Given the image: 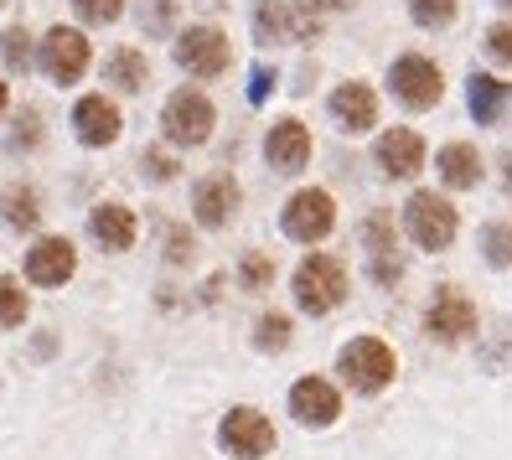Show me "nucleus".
I'll use <instances>...</instances> for the list:
<instances>
[{
	"label": "nucleus",
	"instance_id": "nucleus-30",
	"mask_svg": "<svg viewBox=\"0 0 512 460\" xmlns=\"http://www.w3.org/2000/svg\"><path fill=\"white\" fill-rule=\"evenodd\" d=\"M487 259L492 264H512V228L507 223H492L487 228Z\"/></svg>",
	"mask_w": 512,
	"mask_h": 460
},
{
	"label": "nucleus",
	"instance_id": "nucleus-40",
	"mask_svg": "<svg viewBox=\"0 0 512 460\" xmlns=\"http://www.w3.org/2000/svg\"><path fill=\"white\" fill-rule=\"evenodd\" d=\"M502 6H512V0H502Z\"/></svg>",
	"mask_w": 512,
	"mask_h": 460
},
{
	"label": "nucleus",
	"instance_id": "nucleus-13",
	"mask_svg": "<svg viewBox=\"0 0 512 460\" xmlns=\"http://www.w3.org/2000/svg\"><path fill=\"white\" fill-rule=\"evenodd\" d=\"M290 409H295L300 424H331L342 414V398H337V388H331L326 378H300L290 388Z\"/></svg>",
	"mask_w": 512,
	"mask_h": 460
},
{
	"label": "nucleus",
	"instance_id": "nucleus-18",
	"mask_svg": "<svg viewBox=\"0 0 512 460\" xmlns=\"http://www.w3.org/2000/svg\"><path fill=\"white\" fill-rule=\"evenodd\" d=\"M233 207H238V181L233 176H207L197 187V223L223 228L233 218Z\"/></svg>",
	"mask_w": 512,
	"mask_h": 460
},
{
	"label": "nucleus",
	"instance_id": "nucleus-27",
	"mask_svg": "<svg viewBox=\"0 0 512 460\" xmlns=\"http://www.w3.org/2000/svg\"><path fill=\"white\" fill-rule=\"evenodd\" d=\"M26 321V295L16 280H0V326H21Z\"/></svg>",
	"mask_w": 512,
	"mask_h": 460
},
{
	"label": "nucleus",
	"instance_id": "nucleus-25",
	"mask_svg": "<svg viewBox=\"0 0 512 460\" xmlns=\"http://www.w3.org/2000/svg\"><path fill=\"white\" fill-rule=\"evenodd\" d=\"M37 212H42V202H37L32 187H11V192H6V223H11V228H32Z\"/></svg>",
	"mask_w": 512,
	"mask_h": 460
},
{
	"label": "nucleus",
	"instance_id": "nucleus-36",
	"mask_svg": "<svg viewBox=\"0 0 512 460\" xmlns=\"http://www.w3.org/2000/svg\"><path fill=\"white\" fill-rule=\"evenodd\" d=\"M166 238H171V259L187 264V259H192V233H187V228H166Z\"/></svg>",
	"mask_w": 512,
	"mask_h": 460
},
{
	"label": "nucleus",
	"instance_id": "nucleus-20",
	"mask_svg": "<svg viewBox=\"0 0 512 460\" xmlns=\"http://www.w3.org/2000/svg\"><path fill=\"white\" fill-rule=\"evenodd\" d=\"M440 176L450 181V187H476L481 181V156L471 145H445L440 150Z\"/></svg>",
	"mask_w": 512,
	"mask_h": 460
},
{
	"label": "nucleus",
	"instance_id": "nucleus-31",
	"mask_svg": "<svg viewBox=\"0 0 512 460\" xmlns=\"http://www.w3.org/2000/svg\"><path fill=\"white\" fill-rule=\"evenodd\" d=\"M83 21H114L119 11H125V0H73Z\"/></svg>",
	"mask_w": 512,
	"mask_h": 460
},
{
	"label": "nucleus",
	"instance_id": "nucleus-21",
	"mask_svg": "<svg viewBox=\"0 0 512 460\" xmlns=\"http://www.w3.org/2000/svg\"><path fill=\"white\" fill-rule=\"evenodd\" d=\"M290 6V42H316L326 26V6L321 0H285Z\"/></svg>",
	"mask_w": 512,
	"mask_h": 460
},
{
	"label": "nucleus",
	"instance_id": "nucleus-38",
	"mask_svg": "<svg viewBox=\"0 0 512 460\" xmlns=\"http://www.w3.org/2000/svg\"><path fill=\"white\" fill-rule=\"evenodd\" d=\"M502 171H507V187H512V150H507V166Z\"/></svg>",
	"mask_w": 512,
	"mask_h": 460
},
{
	"label": "nucleus",
	"instance_id": "nucleus-33",
	"mask_svg": "<svg viewBox=\"0 0 512 460\" xmlns=\"http://www.w3.org/2000/svg\"><path fill=\"white\" fill-rule=\"evenodd\" d=\"M176 171H182V166H176L166 150H145V176H150V181H171Z\"/></svg>",
	"mask_w": 512,
	"mask_h": 460
},
{
	"label": "nucleus",
	"instance_id": "nucleus-34",
	"mask_svg": "<svg viewBox=\"0 0 512 460\" xmlns=\"http://www.w3.org/2000/svg\"><path fill=\"white\" fill-rule=\"evenodd\" d=\"M269 274H275V264H269L264 254L244 259V280H249V290H264V285H269Z\"/></svg>",
	"mask_w": 512,
	"mask_h": 460
},
{
	"label": "nucleus",
	"instance_id": "nucleus-24",
	"mask_svg": "<svg viewBox=\"0 0 512 460\" xmlns=\"http://www.w3.org/2000/svg\"><path fill=\"white\" fill-rule=\"evenodd\" d=\"M104 73H109L114 88H130V94H135V88H145V57L119 47V52L109 57V68H104Z\"/></svg>",
	"mask_w": 512,
	"mask_h": 460
},
{
	"label": "nucleus",
	"instance_id": "nucleus-39",
	"mask_svg": "<svg viewBox=\"0 0 512 460\" xmlns=\"http://www.w3.org/2000/svg\"><path fill=\"white\" fill-rule=\"evenodd\" d=\"M331 6H357V0H331Z\"/></svg>",
	"mask_w": 512,
	"mask_h": 460
},
{
	"label": "nucleus",
	"instance_id": "nucleus-7",
	"mask_svg": "<svg viewBox=\"0 0 512 460\" xmlns=\"http://www.w3.org/2000/svg\"><path fill=\"white\" fill-rule=\"evenodd\" d=\"M388 83H394V94L409 109H430L445 94V78H440V68L430 63V57H399L394 73H388Z\"/></svg>",
	"mask_w": 512,
	"mask_h": 460
},
{
	"label": "nucleus",
	"instance_id": "nucleus-3",
	"mask_svg": "<svg viewBox=\"0 0 512 460\" xmlns=\"http://www.w3.org/2000/svg\"><path fill=\"white\" fill-rule=\"evenodd\" d=\"M213 104H207L202 94H192V88H182V94H171L166 109H161V125L176 145H202L207 135H213Z\"/></svg>",
	"mask_w": 512,
	"mask_h": 460
},
{
	"label": "nucleus",
	"instance_id": "nucleus-22",
	"mask_svg": "<svg viewBox=\"0 0 512 460\" xmlns=\"http://www.w3.org/2000/svg\"><path fill=\"white\" fill-rule=\"evenodd\" d=\"M502 99H507V88H502L497 78H487V73H471V114L481 119V125H492V119H497Z\"/></svg>",
	"mask_w": 512,
	"mask_h": 460
},
{
	"label": "nucleus",
	"instance_id": "nucleus-5",
	"mask_svg": "<svg viewBox=\"0 0 512 460\" xmlns=\"http://www.w3.org/2000/svg\"><path fill=\"white\" fill-rule=\"evenodd\" d=\"M228 37L218 32V26H192V32H182V42H176V63H182L192 78H218L228 68Z\"/></svg>",
	"mask_w": 512,
	"mask_h": 460
},
{
	"label": "nucleus",
	"instance_id": "nucleus-4",
	"mask_svg": "<svg viewBox=\"0 0 512 460\" xmlns=\"http://www.w3.org/2000/svg\"><path fill=\"white\" fill-rule=\"evenodd\" d=\"M409 233H414L419 249H430V254L450 249V238H456V207L435 192H419L409 202Z\"/></svg>",
	"mask_w": 512,
	"mask_h": 460
},
{
	"label": "nucleus",
	"instance_id": "nucleus-37",
	"mask_svg": "<svg viewBox=\"0 0 512 460\" xmlns=\"http://www.w3.org/2000/svg\"><path fill=\"white\" fill-rule=\"evenodd\" d=\"M6 104H11V94H6V78H0V114H6Z\"/></svg>",
	"mask_w": 512,
	"mask_h": 460
},
{
	"label": "nucleus",
	"instance_id": "nucleus-1",
	"mask_svg": "<svg viewBox=\"0 0 512 460\" xmlns=\"http://www.w3.org/2000/svg\"><path fill=\"white\" fill-rule=\"evenodd\" d=\"M295 300L306 305L311 316L331 311V305H342L347 300V269L337 259H326V254H311L306 264L295 269Z\"/></svg>",
	"mask_w": 512,
	"mask_h": 460
},
{
	"label": "nucleus",
	"instance_id": "nucleus-14",
	"mask_svg": "<svg viewBox=\"0 0 512 460\" xmlns=\"http://www.w3.org/2000/svg\"><path fill=\"white\" fill-rule=\"evenodd\" d=\"M264 156L275 161L280 171H300L311 161V130L300 125V119H280V125L269 130V140H264Z\"/></svg>",
	"mask_w": 512,
	"mask_h": 460
},
{
	"label": "nucleus",
	"instance_id": "nucleus-26",
	"mask_svg": "<svg viewBox=\"0 0 512 460\" xmlns=\"http://www.w3.org/2000/svg\"><path fill=\"white\" fill-rule=\"evenodd\" d=\"M409 16L419 26H450L456 21V0H409Z\"/></svg>",
	"mask_w": 512,
	"mask_h": 460
},
{
	"label": "nucleus",
	"instance_id": "nucleus-8",
	"mask_svg": "<svg viewBox=\"0 0 512 460\" xmlns=\"http://www.w3.org/2000/svg\"><path fill=\"white\" fill-rule=\"evenodd\" d=\"M42 68L52 73V83H78L88 68V37L73 26H52L42 42Z\"/></svg>",
	"mask_w": 512,
	"mask_h": 460
},
{
	"label": "nucleus",
	"instance_id": "nucleus-12",
	"mask_svg": "<svg viewBox=\"0 0 512 460\" xmlns=\"http://www.w3.org/2000/svg\"><path fill=\"white\" fill-rule=\"evenodd\" d=\"M73 264H78V254H73L68 238H47V243H37V249L26 254V274H32V285H47V290L68 285Z\"/></svg>",
	"mask_w": 512,
	"mask_h": 460
},
{
	"label": "nucleus",
	"instance_id": "nucleus-10",
	"mask_svg": "<svg viewBox=\"0 0 512 460\" xmlns=\"http://www.w3.org/2000/svg\"><path fill=\"white\" fill-rule=\"evenodd\" d=\"M425 326H430V336H440V342H461V336L476 331V305L461 290H440L430 300V311H425Z\"/></svg>",
	"mask_w": 512,
	"mask_h": 460
},
{
	"label": "nucleus",
	"instance_id": "nucleus-15",
	"mask_svg": "<svg viewBox=\"0 0 512 460\" xmlns=\"http://www.w3.org/2000/svg\"><path fill=\"white\" fill-rule=\"evenodd\" d=\"M331 114H337V125L342 130H373V119H378V94L368 83H342L337 94H331Z\"/></svg>",
	"mask_w": 512,
	"mask_h": 460
},
{
	"label": "nucleus",
	"instance_id": "nucleus-35",
	"mask_svg": "<svg viewBox=\"0 0 512 460\" xmlns=\"http://www.w3.org/2000/svg\"><path fill=\"white\" fill-rule=\"evenodd\" d=\"M171 16H176V0H150V16H145V26H150V32H166Z\"/></svg>",
	"mask_w": 512,
	"mask_h": 460
},
{
	"label": "nucleus",
	"instance_id": "nucleus-6",
	"mask_svg": "<svg viewBox=\"0 0 512 460\" xmlns=\"http://www.w3.org/2000/svg\"><path fill=\"white\" fill-rule=\"evenodd\" d=\"M223 450L238 460H264L275 450V424H269L259 409H233L223 419Z\"/></svg>",
	"mask_w": 512,
	"mask_h": 460
},
{
	"label": "nucleus",
	"instance_id": "nucleus-19",
	"mask_svg": "<svg viewBox=\"0 0 512 460\" xmlns=\"http://www.w3.org/2000/svg\"><path fill=\"white\" fill-rule=\"evenodd\" d=\"M94 238L104 249H130L135 243V212L130 207H99L94 212Z\"/></svg>",
	"mask_w": 512,
	"mask_h": 460
},
{
	"label": "nucleus",
	"instance_id": "nucleus-17",
	"mask_svg": "<svg viewBox=\"0 0 512 460\" xmlns=\"http://www.w3.org/2000/svg\"><path fill=\"white\" fill-rule=\"evenodd\" d=\"M378 161L388 176H414L419 166H425V140H419L414 130H388L378 140Z\"/></svg>",
	"mask_w": 512,
	"mask_h": 460
},
{
	"label": "nucleus",
	"instance_id": "nucleus-32",
	"mask_svg": "<svg viewBox=\"0 0 512 460\" xmlns=\"http://www.w3.org/2000/svg\"><path fill=\"white\" fill-rule=\"evenodd\" d=\"M487 52L497 57V63H512V21H497L487 32Z\"/></svg>",
	"mask_w": 512,
	"mask_h": 460
},
{
	"label": "nucleus",
	"instance_id": "nucleus-41",
	"mask_svg": "<svg viewBox=\"0 0 512 460\" xmlns=\"http://www.w3.org/2000/svg\"><path fill=\"white\" fill-rule=\"evenodd\" d=\"M0 6H6V0H0Z\"/></svg>",
	"mask_w": 512,
	"mask_h": 460
},
{
	"label": "nucleus",
	"instance_id": "nucleus-16",
	"mask_svg": "<svg viewBox=\"0 0 512 460\" xmlns=\"http://www.w3.org/2000/svg\"><path fill=\"white\" fill-rule=\"evenodd\" d=\"M73 130L83 145H114L119 140V109L109 99H83L73 109Z\"/></svg>",
	"mask_w": 512,
	"mask_h": 460
},
{
	"label": "nucleus",
	"instance_id": "nucleus-29",
	"mask_svg": "<svg viewBox=\"0 0 512 460\" xmlns=\"http://www.w3.org/2000/svg\"><path fill=\"white\" fill-rule=\"evenodd\" d=\"M0 42H6V63L21 73L26 63H32V32H21V26H11V32L6 37H0Z\"/></svg>",
	"mask_w": 512,
	"mask_h": 460
},
{
	"label": "nucleus",
	"instance_id": "nucleus-28",
	"mask_svg": "<svg viewBox=\"0 0 512 460\" xmlns=\"http://www.w3.org/2000/svg\"><path fill=\"white\" fill-rule=\"evenodd\" d=\"M254 342H259L264 352L290 347V321H285V316H264V321H259V331H254Z\"/></svg>",
	"mask_w": 512,
	"mask_h": 460
},
{
	"label": "nucleus",
	"instance_id": "nucleus-9",
	"mask_svg": "<svg viewBox=\"0 0 512 460\" xmlns=\"http://www.w3.org/2000/svg\"><path fill=\"white\" fill-rule=\"evenodd\" d=\"M331 223H337V207H331V197L326 192H295L290 197V207H285V233L290 238H300V243H316V238H326L331 233Z\"/></svg>",
	"mask_w": 512,
	"mask_h": 460
},
{
	"label": "nucleus",
	"instance_id": "nucleus-2",
	"mask_svg": "<svg viewBox=\"0 0 512 460\" xmlns=\"http://www.w3.org/2000/svg\"><path fill=\"white\" fill-rule=\"evenodd\" d=\"M394 352H388L378 336H357V342L342 347V378L357 388V393H378L394 383Z\"/></svg>",
	"mask_w": 512,
	"mask_h": 460
},
{
	"label": "nucleus",
	"instance_id": "nucleus-11",
	"mask_svg": "<svg viewBox=\"0 0 512 460\" xmlns=\"http://www.w3.org/2000/svg\"><path fill=\"white\" fill-rule=\"evenodd\" d=\"M363 238H368L373 280H378V285H394L399 274H404V254H399V238H394V218H388V212H373L368 228H363Z\"/></svg>",
	"mask_w": 512,
	"mask_h": 460
},
{
	"label": "nucleus",
	"instance_id": "nucleus-23",
	"mask_svg": "<svg viewBox=\"0 0 512 460\" xmlns=\"http://www.w3.org/2000/svg\"><path fill=\"white\" fill-rule=\"evenodd\" d=\"M254 32H259V42H290V6L285 0H264L254 11Z\"/></svg>",
	"mask_w": 512,
	"mask_h": 460
}]
</instances>
